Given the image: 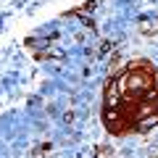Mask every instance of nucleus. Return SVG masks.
<instances>
[{
    "label": "nucleus",
    "mask_w": 158,
    "mask_h": 158,
    "mask_svg": "<svg viewBox=\"0 0 158 158\" xmlns=\"http://www.w3.org/2000/svg\"><path fill=\"white\" fill-rule=\"evenodd\" d=\"M103 124L116 137L148 132L158 124V69L150 61L137 58L121 77L106 82Z\"/></svg>",
    "instance_id": "nucleus-1"
},
{
    "label": "nucleus",
    "mask_w": 158,
    "mask_h": 158,
    "mask_svg": "<svg viewBox=\"0 0 158 158\" xmlns=\"http://www.w3.org/2000/svg\"><path fill=\"white\" fill-rule=\"evenodd\" d=\"M95 153H98V158H113V148H108V145H98Z\"/></svg>",
    "instance_id": "nucleus-2"
},
{
    "label": "nucleus",
    "mask_w": 158,
    "mask_h": 158,
    "mask_svg": "<svg viewBox=\"0 0 158 158\" xmlns=\"http://www.w3.org/2000/svg\"><path fill=\"white\" fill-rule=\"evenodd\" d=\"M140 32H142V34H156V27H153L150 21H145V24L140 27Z\"/></svg>",
    "instance_id": "nucleus-3"
}]
</instances>
